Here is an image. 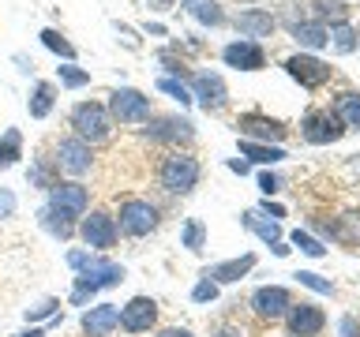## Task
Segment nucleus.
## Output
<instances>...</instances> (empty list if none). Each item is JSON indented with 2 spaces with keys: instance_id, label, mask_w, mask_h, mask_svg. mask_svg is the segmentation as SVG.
<instances>
[{
  "instance_id": "473e14b6",
  "label": "nucleus",
  "mask_w": 360,
  "mask_h": 337,
  "mask_svg": "<svg viewBox=\"0 0 360 337\" xmlns=\"http://www.w3.org/2000/svg\"><path fill=\"white\" fill-rule=\"evenodd\" d=\"M326 45H334V49L345 56V53H353L360 41H356V30L349 27V22H338V27H330V30H326Z\"/></svg>"
},
{
  "instance_id": "0eeeda50",
  "label": "nucleus",
  "mask_w": 360,
  "mask_h": 337,
  "mask_svg": "<svg viewBox=\"0 0 360 337\" xmlns=\"http://www.w3.org/2000/svg\"><path fill=\"white\" fill-rule=\"evenodd\" d=\"M105 109H109V117L112 124H146L150 120V98L143 94V90H135V86H117V90H109V101H105Z\"/></svg>"
},
{
  "instance_id": "b1692460",
  "label": "nucleus",
  "mask_w": 360,
  "mask_h": 337,
  "mask_svg": "<svg viewBox=\"0 0 360 337\" xmlns=\"http://www.w3.org/2000/svg\"><path fill=\"white\" fill-rule=\"evenodd\" d=\"M56 180H60V168H56V161L49 154H38L30 157V168H27V184L38 187V191H49Z\"/></svg>"
},
{
  "instance_id": "58836bf2",
  "label": "nucleus",
  "mask_w": 360,
  "mask_h": 337,
  "mask_svg": "<svg viewBox=\"0 0 360 337\" xmlns=\"http://www.w3.org/2000/svg\"><path fill=\"white\" fill-rule=\"evenodd\" d=\"M191 300H195V303H214V300H218V285H214L207 274H199L195 289H191Z\"/></svg>"
},
{
  "instance_id": "bb28decb",
  "label": "nucleus",
  "mask_w": 360,
  "mask_h": 337,
  "mask_svg": "<svg viewBox=\"0 0 360 337\" xmlns=\"http://www.w3.org/2000/svg\"><path fill=\"white\" fill-rule=\"evenodd\" d=\"M240 154L252 157V161H259V165H278V161H285V150H281V146L252 143V139H240Z\"/></svg>"
},
{
  "instance_id": "4be33fe9",
  "label": "nucleus",
  "mask_w": 360,
  "mask_h": 337,
  "mask_svg": "<svg viewBox=\"0 0 360 337\" xmlns=\"http://www.w3.org/2000/svg\"><path fill=\"white\" fill-rule=\"evenodd\" d=\"M180 8H184L195 22L210 27V30H218V27H225V22H229V15H225V8H221V0H180Z\"/></svg>"
},
{
  "instance_id": "ea45409f",
  "label": "nucleus",
  "mask_w": 360,
  "mask_h": 337,
  "mask_svg": "<svg viewBox=\"0 0 360 337\" xmlns=\"http://www.w3.org/2000/svg\"><path fill=\"white\" fill-rule=\"evenodd\" d=\"M94 255H98V251H90V247H72V251L64 255V263L72 266L75 274H83V270H86L90 263H94Z\"/></svg>"
},
{
  "instance_id": "09e8293b",
  "label": "nucleus",
  "mask_w": 360,
  "mask_h": 337,
  "mask_svg": "<svg viewBox=\"0 0 360 337\" xmlns=\"http://www.w3.org/2000/svg\"><path fill=\"white\" fill-rule=\"evenodd\" d=\"M180 4V0H146V8H150V11H173Z\"/></svg>"
},
{
  "instance_id": "a18cd8bd",
  "label": "nucleus",
  "mask_w": 360,
  "mask_h": 337,
  "mask_svg": "<svg viewBox=\"0 0 360 337\" xmlns=\"http://www.w3.org/2000/svg\"><path fill=\"white\" fill-rule=\"evenodd\" d=\"M210 337H248L240 326H233V322H221V326H214L210 330Z\"/></svg>"
},
{
  "instance_id": "c756f323",
  "label": "nucleus",
  "mask_w": 360,
  "mask_h": 337,
  "mask_svg": "<svg viewBox=\"0 0 360 337\" xmlns=\"http://www.w3.org/2000/svg\"><path fill=\"white\" fill-rule=\"evenodd\" d=\"M292 38H297V45L315 53V49L326 45V27L323 22H292Z\"/></svg>"
},
{
  "instance_id": "20e7f679",
  "label": "nucleus",
  "mask_w": 360,
  "mask_h": 337,
  "mask_svg": "<svg viewBox=\"0 0 360 337\" xmlns=\"http://www.w3.org/2000/svg\"><path fill=\"white\" fill-rule=\"evenodd\" d=\"M117 229L124 236H131V240H143V236H150L158 229V221H162V213H158V206L150 199H143V195H128V199H120V206H117Z\"/></svg>"
},
{
  "instance_id": "423d86ee",
  "label": "nucleus",
  "mask_w": 360,
  "mask_h": 337,
  "mask_svg": "<svg viewBox=\"0 0 360 337\" xmlns=\"http://www.w3.org/2000/svg\"><path fill=\"white\" fill-rule=\"evenodd\" d=\"M75 236L90 247V251L105 255L109 247H117L120 229H117V218H112L109 210H86L83 218H79V232Z\"/></svg>"
},
{
  "instance_id": "1a4fd4ad",
  "label": "nucleus",
  "mask_w": 360,
  "mask_h": 337,
  "mask_svg": "<svg viewBox=\"0 0 360 337\" xmlns=\"http://www.w3.org/2000/svg\"><path fill=\"white\" fill-rule=\"evenodd\" d=\"M45 195H49L45 206L60 210V213H68V218H75V221L90 210V187L83 184V180H56Z\"/></svg>"
},
{
  "instance_id": "6ab92c4d",
  "label": "nucleus",
  "mask_w": 360,
  "mask_h": 337,
  "mask_svg": "<svg viewBox=\"0 0 360 337\" xmlns=\"http://www.w3.org/2000/svg\"><path fill=\"white\" fill-rule=\"evenodd\" d=\"M233 27L240 30V38H270L278 27V19L270 15V8H244V11H236V19H233Z\"/></svg>"
},
{
  "instance_id": "3c124183",
  "label": "nucleus",
  "mask_w": 360,
  "mask_h": 337,
  "mask_svg": "<svg viewBox=\"0 0 360 337\" xmlns=\"http://www.w3.org/2000/svg\"><path fill=\"white\" fill-rule=\"evenodd\" d=\"M15 337H45V330H41V326H30V330H19Z\"/></svg>"
},
{
  "instance_id": "ddd939ff",
  "label": "nucleus",
  "mask_w": 360,
  "mask_h": 337,
  "mask_svg": "<svg viewBox=\"0 0 360 337\" xmlns=\"http://www.w3.org/2000/svg\"><path fill=\"white\" fill-rule=\"evenodd\" d=\"M285 72H289V79H297L304 90H319V86L330 83V64L319 60L315 53H292L285 60Z\"/></svg>"
},
{
  "instance_id": "7ed1b4c3",
  "label": "nucleus",
  "mask_w": 360,
  "mask_h": 337,
  "mask_svg": "<svg viewBox=\"0 0 360 337\" xmlns=\"http://www.w3.org/2000/svg\"><path fill=\"white\" fill-rule=\"evenodd\" d=\"M202 180V165L195 154H184V150H173L162 157V165H158V184L162 191L169 195H191V191L199 187Z\"/></svg>"
},
{
  "instance_id": "5701e85b",
  "label": "nucleus",
  "mask_w": 360,
  "mask_h": 337,
  "mask_svg": "<svg viewBox=\"0 0 360 337\" xmlns=\"http://www.w3.org/2000/svg\"><path fill=\"white\" fill-rule=\"evenodd\" d=\"M38 225L53 236V240H72V236L79 232V221L68 218V213H60V210H53V206L38 210Z\"/></svg>"
},
{
  "instance_id": "a211bd4d",
  "label": "nucleus",
  "mask_w": 360,
  "mask_h": 337,
  "mask_svg": "<svg viewBox=\"0 0 360 337\" xmlns=\"http://www.w3.org/2000/svg\"><path fill=\"white\" fill-rule=\"evenodd\" d=\"M323 326H326V315H323V308H315V303H292L285 311L289 337H315Z\"/></svg>"
},
{
  "instance_id": "a878e982",
  "label": "nucleus",
  "mask_w": 360,
  "mask_h": 337,
  "mask_svg": "<svg viewBox=\"0 0 360 337\" xmlns=\"http://www.w3.org/2000/svg\"><path fill=\"white\" fill-rule=\"evenodd\" d=\"M22 161V131L19 128H4L0 131V173L15 168Z\"/></svg>"
},
{
  "instance_id": "4c0bfd02",
  "label": "nucleus",
  "mask_w": 360,
  "mask_h": 337,
  "mask_svg": "<svg viewBox=\"0 0 360 337\" xmlns=\"http://www.w3.org/2000/svg\"><path fill=\"white\" fill-rule=\"evenodd\" d=\"M292 244H297L304 255H311V258H323V255H326V247H323L319 240H315V236H308L304 229H297V232H292Z\"/></svg>"
},
{
  "instance_id": "37998d69",
  "label": "nucleus",
  "mask_w": 360,
  "mask_h": 337,
  "mask_svg": "<svg viewBox=\"0 0 360 337\" xmlns=\"http://www.w3.org/2000/svg\"><path fill=\"white\" fill-rule=\"evenodd\" d=\"M338 333H342V337H360V319H356V315H342Z\"/></svg>"
},
{
  "instance_id": "f3484780",
  "label": "nucleus",
  "mask_w": 360,
  "mask_h": 337,
  "mask_svg": "<svg viewBox=\"0 0 360 337\" xmlns=\"http://www.w3.org/2000/svg\"><path fill=\"white\" fill-rule=\"evenodd\" d=\"M79 326H83L86 337H112L120 330V308L117 303H90Z\"/></svg>"
},
{
  "instance_id": "c03bdc74",
  "label": "nucleus",
  "mask_w": 360,
  "mask_h": 337,
  "mask_svg": "<svg viewBox=\"0 0 360 337\" xmlns=\"http://www.w3.org/2000/svg\"><path fill=\"white\" fill-rule=\"evenodd\" d=\"M112 27H117V34H120V38H124V45H128V49H139V34H135L131 27H128V22H112Z\"/></svg>"
},
{
  "instance_id": "cd10ccee",
  "label": "nucleus",
  "mask_w": 360,
  "mask_h": 337,
  "mask_svg": "<svg viewBox=\"0 0 360 337\" xmlns=\"http://www.w3.org/2000/svg\"><path fill=\"white\" fill-rule=\"evenodd\" d=\"M38 38H41V45H45V49H49L53 56H60V60L75 64V56H79V53H75V45L68 41V38H64V34L56 30V27H45V30L38 34Z\"/></svg>"
},
{
  "instance_id": "2f4dec72",
  "label": "nucleus",
  "mask_w": 360,
  "mask_h": 337,
  "mask_svg": "<svg viewBox=\"0 0 360 337\" xmlns=\"http://www.w3.org/2000/svg\"><path fill=\"white\" fill-rule=\"evenodd\" d=\"M56 86H64V90H83L90 86V72L86 67H79V64H60L56 67Z\"/></svg>"
},
{
  "instance_id": "5fc2aeb1",
  "label": "nucleus",
  "mask_w": 360,
  "mask_h": 337,
  "mask_svg": "<svg viewBox=\"0 0 360 337\" xmlns=\"http://www.w3.org/2000/svg\"><path fill=\"white\" fill-rule=\"evenodd\" d=\"M356 41H360V27H356Z\"/></svg>"
},
{
  "instance_id": "6e6552de",
  "label": "nucleus",
  "mask_w": 360,
  "mask_h": 337,
  "mask_svg": "<svg viewBox=\"0 0 360 337\" xmlns=\"http://www.w3.org/2000/svg\"><path fill=\"white\" fill-rule=\"evenodd\" d=\"M53 161L60 173H68L72 180L86 176L90 168H94V146L75 139V135H64V139H56V150H53Z\"/></svg>"
},
{
  "instance_id": "8fccbe9b",
  "label": "nucleus",
  "mask_w": 360,
  "mask_h": 337,
  "mask_svg": "<svg viewBox=\"0 0 360 337\" xmlns=\"http://www.w3.org/2000/svg\"><path fill=\"white\" fill-rule=\"evenodd\" d=\"M146 34H154V38H165V27H162V22H146Z\"/></svg>"
},
{
  "instance_id": "603ef678",
  "label": "nucleus",
  "mask_w": 360,
  "mask_h": 337,
  "mask_svg": "<svg viewBox=\"0 0 360 337\" xmlns=\"http://www.w3.org/2000/svg\"><path fill=\"white\" fill-rule=\"evenodd\" d=\"M15 64H19V72H27V75L34 72V64H30V60H27V56H22V53L15 56Z\"/></svg>"
},
{
  "instance_id": "7c9ffc66",
  "label": "nucleus",
  "mask_w": 360,
  "mask_h": 337,
  "mask_svg": "<svg viewBox=\"0 0 360 337\" xmlns=\"http://www.w3.org/2000/svg\"><path fill=\"white\" fill-rule=\"evenodd\" d=\"M180 247H188L191 255H199L207 247V225H202V218H188L180 225Z\"/></svg>"
},
{
  "instance_id": "79ce46f5",
  "label": "nucleus",
  "mask_w": 360,
  "mask_h": 337,
  "mask_svg": "<svg viewBox=\"0 0 360 337\" xmlns=\"http://www.w3.org/2000/svg\"><path fill=\"white\" fill-rule=\"evenodd\" d=\"M259 191H263L266 199L278 195V191H281V176L278 173H259Z\"/></svg>"
},
{
  "instance_id": "39448f33",
  "label": "nucleus",
  "mask_w": 360,
  "mask_h": 337,
  "mask_svg": "<svg viewBox=\"0 0 360 337\" xmlns=\"http://www.w3.org/2000/svg\"><path fill=\"white\" fill-rule=\"evenodd\" d=\"M139 135L158 146H188L195 139V124L180 112H150V120L139 128Z\"/></svg>"
},
{
  "instance_id": "9d476101",
  "label": "nucleus",
  "mask_w": 360,
  "mask_h": 337,
  "mask_svg": "<svg viewBox=\"0 0 360 337\" xmlns=\"http://www.w3.org/2000/svg\"><path fill=\"white\" fill-rule=\"evenodd\" d=\"M188 90H191V101L202 105V112H221L229 105V86H225L218 72H191Z\"/></svg>"
},
{
  "instance_id": "9b49d317",
  "label": "nucleus",
  "mask_w": 360,
  "mask_h": 337,
  "mask_svg": "<svg viewBox=\"0 0 360 337\" xmlns=\"http://www.w3.org/2000/svg\"><path fill=\"white\" fill-rule=\"evenodd\" d=\"M233 128H236V135H240V139H252V143H270V146H278V143L289 135L285 124L274 120V117H266V112H240Z\"/></svg>"
},
{
  "instance_id": "49530a36",
  "label": "nucleus",
  "mask_w": 360,
  "mask_h": 337,
  "mask_svg": "<svg viewBox=\"0 0 360 337\" xmlns=\"http://www.w3.org/2000/svg\"><path fill=\"white\" fill-rule=\"evenodd\" d=\"M259 213H263V218H270V221H281V218H285V210H281L278 202H270V199H263V206H259Z\"/></svg>"
},
{
  "instance_id": "393cba45",
  "label": "nucleus",
  "mask_w": 360,
  "mask_h": 337,
  "mask_svg": "<svg viewBox=\"0 0 360 337\" xmlns=\"http://www.w3.org/2000/svg\"><path fill=\"white\" fill-rule=\"evenodd\" d=\"M240 225H244L248 232H255V236H259V240H263L266 247L281 244V229H278V221H266L259 210H244V213H240Z\"/></svg>"
},
{
  "instance_id": "aec40b11",
  "label": "nucleus",
  "mask_w": 360,
  "mask_h": 337,
  "mask_svg": "<svg viewBox=\"0 0 360 337\" xmlns=\"http://www.w3.org/2000/svg\"><path fill=\"white\" fill-rule=\"evenodd\" d=\"M56 98H60V86H56V79H38V83L30 86V98H27L30 120H45V117H49V112L56 109Z\"/></svg>"
},
{
  "instance_id": "72a5a7b5",
  "label": "nucleus",
  "mask_w": 360,
  "mask_h": 337,
  "mask_svg": "<svg viewBox=\"0 0 360 337\" xmlns=\"http://www.w3.org/2000/svg\"><path fill=\"white\" fill-rule=\"evenodd\" d=\"M56 315H64V311H60V300H56V296H45V300H38V303H30V308L22 311V319L34 326V322H41V319H56Z\"/></svg>"
},
{
  "instance_id": "a19ab883",
  "label": "nucleus",
  "mask_w": 360,
  "mask_h": 337,
  "mask_svg": "<svg viewBox=\"0 0 360 337\" xmlns=\"http://www.w3.org/2000/svg\"><path fill=\"white\" fill-rule=\"evenodd\" d=\"M15 210H19V199H15V191L0 187V221L15 218Z\"/></svg>"
},
{
  "instance_id": "f257e3e1",
  "label": "nucleus",
  "mask_w": 360,
  "mask_h": 337,
  "mask_svg": "<svg viewBox=\"0 0 360 337\" xmlns=\"http://www.w3.org/2000/svg\"><path fill=\"white\" fill-rule=\"evenodd\" d=\"M120 281H128V270H124L120 263H112L109 255H94V263H90L83 274L72 277V292H68V300H72L75 308H90L98 292L117 289Z\"/></svg>"
},
{
  "instance_id": "864d4df0",
  "label": "nucleus",
  "mask_w": 360,
  "mask_h": 337,
  "mask_svg": "<svg viewBox=\"0 0 360 337\" xmlns=\"http://www.w3.org/2000/svg\"><path fill=\"white\" fill-rule=\"evenodd\" d=\"M229 168H233V173H240V176H244V173H248V161H236V157H233V161H229Z\"/></svg>"
},
{
  "instance_id": "c85d7f7f",
  "label": "nucleus",
  "mask_w": 360,
  "mask_h": 337,
  "mask_svg": "<svg viewBox=\"0 0 360 337\" xmlns=\"http://www.w3.org/2000/svg\"><path fill=\"white\" fill-rule=\"evenodd\" d=\"M334 117L345 124V128H360V94L356 90H345L334 101Z\"/></svg>"
},
{
  "instance_id": "2eb2a0df",
  "label": "nucleus",
  "mask_w": 360,
  "mask_h": 337,
  "mask_svg": "<svg viewBox=\"0 0 360 337\" xmlns=\"http://www.w3.org/2000/svg\"><path fill=\"white\" fill-rule=\"evenodd\" d=\"M221 60H225V67H236V72H263L266 53H263V45L252 41V38H236L221 49Z\"/></svg>"
},
{
  "instance_id": "e433bc0d",
  "label": "nucleus",
  "mask_w": 360,
  "mask_h": 337,
  "mask_svg": "<svg viewBox=\"0 0 360 337\" xmlns=\"http://www.w3.org/2000/svg\"><path fill=\"white\" fill-rule=\"evenodd\" d=\"M292 277H297L300 285H308L311 292H323V296H330V292H334V285H330V281H326V277H319V274H311V270H297Z\"/></svg>"
},
{
  "instance_id": "f8f14e48",
  "label": "nucleus",
  "mask_w": 360,
  "mask_h": 337,
  "mask_svg": "<svg viewBox=\"0 0 360 337\" xmlns=\"http://www.w3.org/2000/svg\"><path fill=\"white\" fill-rule=\"evenodd\" d=\"M300 135L311 146H326V143L342 139L345 124L334 117V109H308V112H304V120H300Z\"/></svg>"
},
{
  "instance_id": "de8ad7c7",
  "label": "nucleus",
  "mask_w": 360,
  "mask_h": 337,
  "mask_svg": "<svg viewBox=\"0 0 360 337\" xmlns=\"http://www.w3.org/2000/svg\"><path fill=\"white\" fill-rule=\"evenodd\" d=\"M154 337H195V333H191L188 326H165V330H158Z\"/></svg>"
},
{
  "instance_id": "412c9836",
  "label": "nucleus",
  "mask_w": 360,
  "mask_h": 337,
  "mask_svg": "<svg viewBox=\"0 0 360 337\" xmlns=\"http://www.w3.org/2000/svg\"><path fill=\"white\" fill-rule=\"evenodd\" d=\"M252 266H255V255L248 251V255H236V258H225V263H214L210 270H202L214 285H233V281H240L252 274Z\"/></svg>"
},
{
  "instance_id": "4468645a",
  "label": "nucleus",
  "mask_w": 360,
  "mask_h": 337,
  "mask_svg": "<svg viewBox=\"0 0 360 337\" xmlns=\"http://www.w3.org/2000/svg\"><path fill=\"white\" fill-rule=\"evenodd\" d=\"M158 326V300L154 296H131L120 308V330L124 333H150Z\"/></svg>"
},
{
  "instance_id": "f704fd0d",
  "label": "nucleus",
  "mask_w": 360,
  "mask_h": 337,
  "mask_svg": "<svg viewBox=\"0 0 360 337\" xmlns=\"http://www.w3.org/2000/svg\"><path fill=\"white\" fill-rule=\"evenodd\" d=\"M311 4H315V15H319V22L330 19L334 27H338V22H345V19H349L345 0H311Z\"/></svg>"
},
{
  "instance_id": "dca6fc26",
  "label": "nucleus",
  "mask_w": 360,
  "mask_h": 337,
  "mask_svg": "<svg viewBox=\"0 0 360 337\" xmlns=\"http://www.w3.org/2000/svg\"><path fill=\"white\" fill-rule=\"evenodd\" d=\"M292 308V296L285 285H263L252 292V311L259 315V319L274 322V319H285V311Z\"/></svg>"
},
{
  "instance_id": "c9c22d12",
  "label": "nucleus",
  "mask_w": 360,
  "mask_h": 337,
  "mask_svg": "<svg viewBox=\"0 0 360 337\" xmlns=\"http://www.w3.org/2000/svg\"><path fill=\"white\" fill-rule=\"evenodd\" d=\"M158 90H162L165 98H173L176 105H191V90H188V83H180V79L162 75V79H158Z\"/></svg>"
},
{
  "instance_id": "f03ea898",
  "label": "nucleus",
  "mask_w": 360,
  "mask_h": 337,
  "mask_svg": "<svg viewBox=\"0 0 360 337\" xmlns=\"http://www.w3.org/2000/svg\"><path fill=\"white\" fill-rule=\"evenodd\" d=\"M68 128H72L75 139H83L90 146H98V143H105L109 135H112V117H109V109H105V101H75L72 112H68Z\"/></svg>"
}]
</instances>
